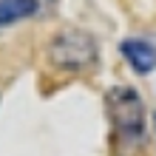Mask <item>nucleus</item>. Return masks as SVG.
<instances>
[{"label":"nucleus","mask_w":156,"mask_h":156,"mask_svg":"<svg viewBox=\"0 0 156 156\" xmlns=\"http://www.w3.org/2000/svg\"><path fill=\"white\" fill-rule=\"evenodd\" d=\"M122 54L139 74H148V71H153V66H156V48L148 45L145 40H125L122 43Z\"/></svg>","instance_id":"3"},{"label":"nucleus","mask_w":156,"mask_h":156,"mask_svg":"<svg viewBox=\"0 0 156 156\" xmlns=\"http://www.w3.org/2000/svg\"><path fill=\"white\" fill-rule=\"evenodd\" d=\"M48 57L57 68L80 71L97 60V43L91 34L71 29V31H62L54 37V43L48 45Z\"/></svg>","instance_id":"1"},{"label":"nucleus","mask_w":156,"mask_h":156,"mask_svg":"<svg viewBox=\"0 0 156 156\" xmlns=\"http://www.w3.org/2000/svg\"><path fill=\"white\" fill-rule=\"evenodd\" d=\"M37 9H40L37 0H0V26L26 20V17H31Z\"/></svg>","instance_id":"4"},{"label":"nucleus","mask_w":156,"mask_h":156,"mask_svg":"<svg viewBox=\"0 0 156 156\" xmlns=\"http://www.w3.org/2000/svg\"><path fill=\"white\" fill-rule=\"evenodd\" d=\"M108 108H111V119H114L116 133L128 142L139 139L142 128H145V108H142L139 94L131 88H116L108 94Z\"/></svg>","instance_id":"2"}]
</instances>
